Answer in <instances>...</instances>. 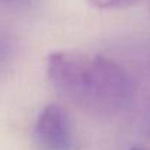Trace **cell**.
I'll return each mask as SVG.
<instances>
[{
    "label": "cell",
    "instance_id": "obj_6",
    "mask_svg": "<svg viewBox=\"0 0 150 150\" xmlns=\"http://www.w3.org/2000/svg\"><path fill=\"white\" fill-rule=\"evenodd\" d=\"M3 54H4V45H3V41L0 40V60H1Z\"/></svg>",
    "mask_w": 150,
    "mask_h": 150
},
{
    "label": "cell",
    "instance_id": "obj_1",
    "mask_svg": "<svg viewBox=\"0 0 150 150\" xmlns=\"http://www.w3.org/2000/svg\"><path fill=\"white\" fill-rule=\"evenodd\" d=\"M47 77L64 99L99 117L127 109L134 95L133 79L124 67L88 52H51L47 57Z\"/></svg>",
    "mask_w": 150,
    "mask_h": 150
},
{
    "label": "cell",
    "instance_id": "obj_5",
    "mask_svg": "<svg viewBox=\"0 0 150 150\" xmlns=\"http://www.w3.org/2000/svg\"><path fill=\"white\" fill-rule=\"evenodd\" d=\"M34 0H0V3L3 4H10V6H28L31 4Z\"/></svg>",
    "mask_w": 150,
    "mask_h": 150
},
{
    "label": "cell",
    "instance_id": "obj_7",
    "mask_svg": "<svg viewBox=\"0 0 150 150\" xmlns=\"http://www.w3.org/2000/svg\"><path fill=\"white\" fill-rule=\"evenodd\" d=\"M130 150H150V149H144V147H131Z\"/></svg>",
    "mask_w": 150,
    "mask_h": 150
},
{
    "label": "cell",
    "instance_id": "obj_4",
    "mask_svg": "<svg viewBox=\"0 0 150 150\" xmlns=\"http://www.w3.org/2000/svg\"><path fill=\"white\" fill-rule=\"evenodd\" d=\"M140 130L144 136L150 137V105L147 106V109L144 111L143 117H142V121H140Z\"/></svg>",
    "mask_w": 150,
    "mask_h": 150
},
{
    "label": "cell",
    "instance_id": "obj_3",
    "mask_svg": "<svg viewBox=\"0 0 150 150\" xmlns=\"http://www.w3.org/2000/svg\"><path fill=\"white\" fill-rule=\"evenodd\" d=\"M92 6L98 9H120V7H127L131 4L139 3L140 0H89Z\"/></svg>",
    "mask_w": 150,
    "mask_h": 150
},
{
    "label": "cell",
    "instance_id": "obj_2",
    "mask_svg": "<svg viewBox=\"0 0 150 150\" xmlns=\"http://www.w3.org/2000/svg\"><path fill=\"white\" fill-rule=\"evenodd\" d=\"M34 136L41 150H76V136L71 120L63 106L47 105L38 115Z\"/></svg>",
    "mask_w": 150,
    "mask_h": 150
}]
</instances>
